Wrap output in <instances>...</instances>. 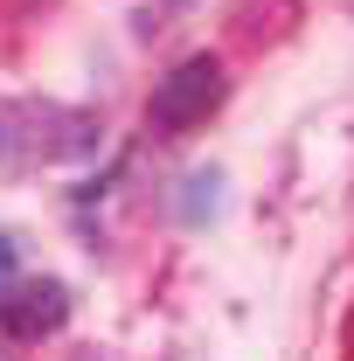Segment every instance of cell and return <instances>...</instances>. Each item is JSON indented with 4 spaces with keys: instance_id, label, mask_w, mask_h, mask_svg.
Returning a JSON list of instances; mask_svg holds the SVG:
<instances>
[{
    "instance_id": "obj_1",
    "label": "cell",
    "mask_w": 354,
    "mask_h": 361,
    "mask_svg": "<svg viewBox=\"0 0 354 361\" xmlns=\"http://www.w3.org/2000/svg\"><path fill=\"white\" fill-rule=\"evenodd\" d=\"M216 104H222V63L216 56H188L153 84V126L160 133H195Z\"/></svg>"
},
{
    "instance_id": "obj_4",
    "label": "cell",
    "mask_w": 354,
    "mask_h": 361,
    "mask_svg": "<svg viewBox=\"0 0 354 361\" xmlns=\"http://www.w3.org/2000/svg\"><path fill=\"white\" fill-rule=\"evenodd\" d=\"M7 285H14V243L0 236V292H7Z\"/></svg>"
},
{
    "instance_id": "obj_5",
    "label": "cell",
    "mask_w": 354,
    "mask_h": 361,
    "mask_svg": "<svg viewBox=\"0 0 354 361\" xmlns=\"http://www.w3.org/2000/svg\"><path fill=\"white\" fill-rule=\"evenodd\" d=\"M0 361H7V355H0Z\"/></svg>"
},
{
    "instance_id": "obj_2",
    "label": "cell",
    "mask_w": 354,
    "mask_h": 361,
    "mask_svg": "<svg viewBox=\"0 0 354 361\" xmlns=\"http://www.w3.org/2000/svg\"><path fill=\"white\" fill-rule=\"evenodd\" d=\"M63 319H70L63 278H14V285L0 292V334H7V341H42Z\"/></svg>"
},
{
    "instance_id": "obj_3",
    "label": "cell",
    "mask_w": 354,
    "mask_h": 361,
    "mask_svg": "<svg viewBox=\"0 0 354 361\" xmlns=\"http://www.w3.org/2000/svg\"><path fill=\"white\" fill-rule=\"evenodd\" d=\"M49 126H35L21 104H0V167H21L28 160V146H42Z\"/></svg>"
}]
</instances>
